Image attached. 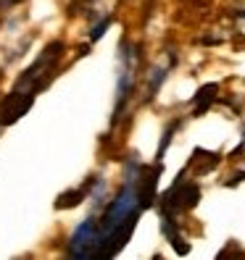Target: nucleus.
<instances>
[{"label":"nucleus","instance_id":"nucleus-1","mask_svg":"<svg viewBox=\"0 0 245 260\" xmlns=\"http://www.w3.org/2000/svg\"><path fill=\"white\" fill-rule=\"evenodd\" d=\"M61 53H64V45L50 42L48 50H45L35 63L21 74V79L16 82V87L11 89V95L3 100V108H0V124H13L19 116H24L29 111V105L35 103V95L40 92V87H45L56 76Z\"/></svg>","mask_w":245,"mask_h":260},{"label":"nucleus","instance_id":"nucleus-2","mask_svg":"<svg viewBox=\"0 0 245 260\" xmlns=\"http://www.w3.org/2000/svg\"><path fill=\"white\" fill-rule=\"evenodd\" d=\"M69 255L71 257H103V229L93 216L74 229V234L69 239Z\"/></svg>","mask_w":245,"mask_h":260},{"label":"nucleus","instance_id":"nucleus-3","mask_svg":"<svg viewBox=\"0 0 245 260\" xmlns=\"http://www.w3.org/2000/svg\"><path fill=\"white\" fill-rule=\"evenodd\" d=\"M134 79H137V53L132 50L129 42H121V55H119V84H116V111H114V121L119 118L124 103L129 100L132 89H134Z\"/></svg>","mask_w":245,"mask_h":260},{"label":"nucleus","instance_id":"nucleus-4","mask_svg":"<svg viewBox=\"0 0 245 260\" xmlns=\"http://www.w3.org/2000/svg\"><path fill=\"white\" fill-rule=\"evenodd\" d=\"M216 92H219L216 84H206V87L198 89V95H195V100H193V103H195V113H203L208 105L216 100Z\"/></svg>","mask_w":245,"mask_h":260},{"label":"nucleus","instance_id":"nucleus-5","mask_svg":"<svg viewBox=\"0 0 245 260\" xmlns=\"http://www.w3.org/2000/svg\"><path fill=\"white\" fill-rule=\"evenodd\" d=\"M85 194H87L85 187L74 189V192H66V194H61V197H58V203H56V208H74V205H79V203L85 200Z\"/></svg>","mask_w":245,"mask_h":260}]
</instances>
